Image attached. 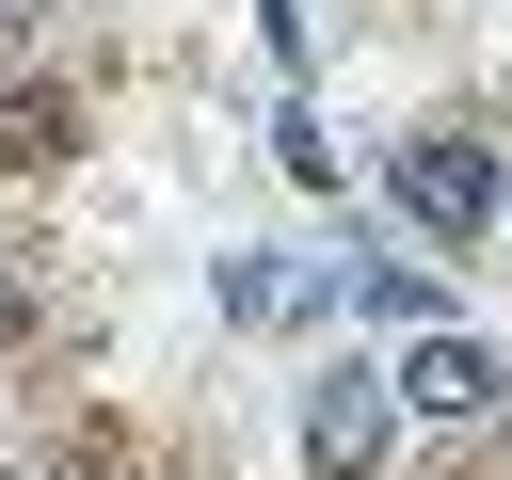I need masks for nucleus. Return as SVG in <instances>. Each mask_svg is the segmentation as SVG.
Wrapping results in <instances>:
<instances>
[{
	"label": "nucleus",
	"mask_w": 512,
	"mask_h": 480,
	"mask_svg": "<svg viewBox=\"0 0 512 480\" xmlns=\"http://www.w3.org/2000/svg\"><path fill=\"white\" fill-rule=\"evenodd\" d=\"M496 192H512V160H496L480 128H400V144H384V208H400L416 240H448V256L496 240Z\"/></svg>",
	"instance_id": "f257e3e1"
},
{
	"label": "nucleus",
	"mask_w": 512,
	"mask_h": 480,
	"mask_svg": "<svg viewBox=\"0 0 512 480\" xmlns=\"http://www.w3.org/2000/svg\"><path fill=\"white\" fill-rule=\"evenodd\" d=\"M384 448H400L384 368H368V352H352V368H320V384H304V480H384Z\"/></svg>",
	"instance_id": "f03ea898"
},
{
	"label": "nucleus",
	"mask_w": 512,
	"mask_h": 480,
	"mask_svg": "<svg viewBox=\"0 0 512 480\" xmlns=\"http://www.w3.org/2000/svg\"><path fill=\"white\" fill-rule=\"evenodd\" d=\"M400 416H496V352L464 336V320H432L416 352H400V384H384Z\"/></svg>",
	"instance_id": "7ed1b4c3"
},
{
	"label": "nucleus",
	"mask_w": 512,
	"mask_h": 480,
	"mask_svg": "<svg viewBox=\"0 0 512 480\" xmlns=\"http://www.w3.org/2000/svg\"><path fill=\"white\" fill-rule=\"evenodd\" d=\"M320 304H336V288H320L304 256H224V320H240V336H288V320H320Z\"/></svg>",
	"instance_id": "20e7f679"
},
{
	"label": "nucleus",
	"mask_w": 512,
	"mask_h": 480,
	"mask_svg": "<svg viewBox=\"0 0 512 480\" xmlns=\"http://www.w3.org/2000/svg\"><path fill=\"white\" fill-rule=\"evenodd\" d=\"M352 304H368V320H400V336H432V320H448V288H432L416 256H384V240L352 256Z\"/></svg>",
	"instance_id": "39448f33"
},
{
	"label": "nucleus",
	"mask_w": 512,
	"mask_h": 480,
	"mask_svg": "<svg viewBox=\"0 0 512 480\" xmlns=\"http://www.w3.org/2000/svg\"><path fill=\"white\" fill-rule=\"evenodd\" d=\"M32 16H48V0H0V48H16V32H32Z\"/></svg>",
	"instance_id": "423d86ee"
},
{
	"label": "nucleus",
	"mask_w": 512,
	"mask_h": 480,
	"mask_svg": "<svg viewBox=\"0 0 512 480\" xmlns=\"http://www.w3.org/2000/svg\"><path fill=\"white\" fill-rule=\"evenodd\" d=\"M0 352H16V288H0Z\"/></svg>",
	"instance_id": "0eeeda50"
},
{
	"label": "nucleus",
	"mask_w": 512,
	"mask_h": 480,
	"mask_svg": "<svg viewBox=\"0 0 512 480\" xmlns=\"http://www.w3.org/2000/svg\"><path fill=\"white\" fill-rule=\"evenodd\" d=\"M496 240H512V192H496Z\"/></svg>",
	"instance_id": "6e6552de"
}]
</instances>
